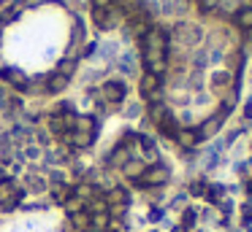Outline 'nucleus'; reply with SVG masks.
<instances>
[{"instance_id":"obj_1","label":"nucleus","mask_w":252,"mask_h":232,"mask_svg":"<svg viewBox=\"0 0 252 232\" xmlns=\"http://www.w3.org/2000/svg\"><path fill=\"white\" fill-rule=\"evenodd\" d=\"M165 49H168V35L160 27H152L144 35V65L149 68V73H155V76L165 73V68H168Z\"/></svg>"},{"instance_id":"obj_2","label":"nucleus","mask_w":252,"mask_h":232,"mask_svg":"<svg viewBox=\"0 0 252 232\" xmlns=\"http://www.w3.org/2000/svg\"><path fill=\"white\" fill-rule=\"evenodd\" d=\"M165 181H168V170L165 168H149L144 170L141 175H136L133 178V186H138V189H147V186H163Z\"/></svg>"},{"instance_id":"obj_3","label":"nucleus","mask_w":252,"mask_h":232,"mask_svg":"<svg viewBox=\"0 0 252 232\" xmlns=\"http://www.w3.org/2000/svg\"><path fill=\"white\" fill-rule=\"evenodd\" d=\"M141 95H144L149 103H160V76L144 73V78H141Z\"/></svg>"},{"instance_id":"obj_4","label":"nucleus","mask_w":252,"mask_h":232,"mask_svg":"<svg viewBox=\"0 0 252 232\" xmlns=\"http://www.w3.org/2000/svg\"><path fill=\"white\" fill-rule=\"evenodd\" d=\"M225 116H228V111H223L220 116H211V119H206L204 124H201V130H198V138L204 140V138H209V135H214L220 127H223V122H225Z\"/></svg>"},{"instance_id":"obj_5","label":"nucleus","mask_w":252,"mask_h":232,"mask_svg":"<svg viewBox=\"0 0 252 232\" xmlns=\"http://www.w3.org/2000/svg\"><path fill=\"white\" fill-rule=\"evenodd\" d=\"M125 95H128L125 84H119V81H106V84H103V97H106V100L119 103V100H125Z\"/></svg>"},{"instance_id":"obj_6","label":"nucleus","mask_w":252,"mask_h":232,"mask_svg":"<svg viewBox=\"0 0 252 232\" xmlns=\"http://www.w3.org/2000/svg\"><path fill=\"white\" fill-rule=\"evenodd\" d=\"M176 140H179V146L182 149H195V143H198V133L195 130H176Z\"/></svg>"},{"instance_id":"obj_7","label":"nucleus","mask_w":252,"mask_h":232,"mask_svg":"<svg viewBox=\"0 0 252 232\" xmlns=\"http://www.w3.org/2000/svg\"><path fill=\"white\" fill-rule=\"evenodd\" d=\"M236 22H239V27H244V30H252V6H247V8H239V14H236Z\"/></svg>"},{"instance_id":"obj_8","label":"nucleus","mask_w":252,"mask_h":232,"mask_svg":"<svg viewBox=\"0 0 252 232\" xmlns=\"http://www.w3.org/2000/svg\"><path fill=\"white\" fill-rule=\"evenodd\" d=\"M68 87V78H65L63 73H57V76H52V81H49V92H63V89Z\"/></svg>"},{"instance_id":"obj_9","label":"nucleus","mask_w":252,"mask_h":232,"mask_svg":"<svg viewBox=\"0 0 252 232\" xmlns=\"http://www.w3.org/2000/svg\"><path fill=\"white\" fill-rule=\"evenodd\" d=\"M211 81L223 87V84H228V81H230V76H228V73H214V78H211Z\"/></svg>"},{"instance_id":"obj_10","label":"nucleus","mask_w":252,"mask_h":232,"mask_svg":"<svg viewBox=\"0 0 252 232\" xmlns=\"http://www.w3.org/2000/svg\"><path fill=\"white\" fill-rule=\"evenodd\" d=\"M114 0H92V8H112Z\"/></svg>"},{"instance_id":"obj_11","label":"nucleus","mask_w":252,"mask_h":232,"mask_svg":"<svg viewBox=\"0 0 252 232\" xmlns=\"http://www.w3.org/2000/svg\"><path fill=\"white\" fill-rule=\"evenodd\" d=\"M244 116H247V119H252V100H247V105H244Z\"/></svg>"}]
</instances>
